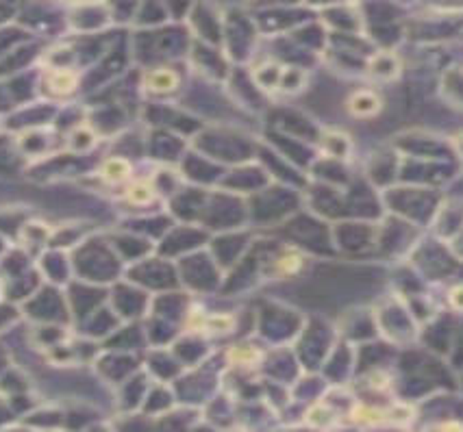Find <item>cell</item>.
<instances>
[{"label": "cell", "instance_id": "1", "mask_svg": "<svg viewBox=\"0 0 463 432\" xmlns=\"http://www.w3.org/2000/svg\"><path fill=\"white\" fill-rule=\"evenodd\" d=\"M98 174H100V178L107 185H120L124 180H129V176H131V163L126 161V159H122V157H111V159H107V161L102 163Z\"/></svg>", "mask_w": 463, "mask_h": 432}, {"label": "cell", "instance_id": "2", "mask_svg": "<svg viewBox=\"0 0 463 432\" xmlns=\"http://www.w3.org/2000/svg\"><path fill=\"white\" fill-rule=\"evenodd\" d=\"M76 85H78V76L70 68H55L48 72V87L53 94H59V96L72 94Z\"/></svg>", "mask_w": 463, "mask_h": 432}, {"label": "cell", "instance_id": "3", "mask_svg": "<svg viewBox=\"0 0 463 432\" xmlns=\"http://www.w3.org/2000/svg\"><path fill=\"white\" fill-rule=\"evenodd\" d=\"M144 85L148 87L153 94H167V92L177 89L179 78H177V74H174L172 70L159 68V70H153L151 74H146Z\"/></svg>", "mask_w": 463, "mask_h": 432}, {"label": "cell", "instance_id": "4", "mask_svg": "<svg viewBox=\"0 0 463 432\" xmlns=\"http://www.w3.org/2000/svg\"><path fill=\"white\" fill-rule=\"evenodd\" d=\"M153 187L148 182H133L129 189H126V200L131 204H148L153 200Z\"/></svg>", "mask_w": 463, "mask_h": 432}, {"label": "cell", "instance_id": "5", "mask_svg": "<svg viewBox=\"0 0 463 432\" xmlns=\"http://www.w3.org/2000/svg\"><path fill=\"white\" fill-rule=\"evenodd\" d=\"M300 263H303V259L296 254V252H287L285 257H281L279 259V263H277V270L281 272V274H293L300 267Z\"/></svg>", "mask_w": 463, "mask_h": 432}]
</instances>
